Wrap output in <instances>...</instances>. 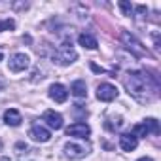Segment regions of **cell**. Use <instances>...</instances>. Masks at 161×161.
Returning <instances> with one entry per match:
<instances>
[{
    "label": "cell",
    "mask_w": 161,
    "mask_h": 161,
    "mask_svg": "<svg viewBox=\"0 0 161 161\" xmlns=\"http://www.w3.org/2000/svg\"><path fill=\"white\" fill-rule=\"evenodd\" d=\"M123 86L131 97H135L138 103H150L155 99L159 84L157 76H148V72L142 70H131L123 76Z\"/></svg>",
    "instance_id": "obj_1"
},
{
    "label": "cell",
    "mask_w": 161,
    "mask_h": 161,
    "mask_svg": "<svg viewBox=\"0 0 161 161\" xmlns=\"http://www.w3.org/2000/svg\"><path fill=\"white\" fill-rule=\"evenodd\" d=\"M76 59H78V53H76V49L72 47V42H68V40H64V42L51 53V61L57 63V64H61V66H68V64H72Z\"/></svg>",
    "instance_id": "obj_2"
},
{
    "label": "cell",
    "mask_w": 161,
    "mask_h": 161,
    "mask_svg": "<svg viewBox=\"0 0 161 161\" xmlns=\"http://www.w3.org/2000/svg\"><path fill=\"white\" fill-rule=\"evenodd\" d=\"M119 40H121V44H123L135 57H150L148 47L142 46V42H140L135 34H131L129 31H123V32L119 34Z\"/></svg>",
    "instance_id": "obj_3"
},
{
    "label": "cell",
    "mask_w": 161,
    "mask_h": 161,
    "mask_svg": "<svg viewBox=\"0 0 161 161\" xmlns=\"http://www.w3.org/2000/svg\"><path fill=\"white\" fill-rule=\"evenodd\" d=\"M89 153L87 144H78V142H66L64 144V155L70 159H82Z\"/></svg>",
    "instance_id": "obj_4"
},
{
    "label": "cell",
    "mask_w": 161,
    "mask_h": 161,
    "mask_svg": "<svg viewBox=\"0 0 161 161\" xmlns=\"http://www.w3.org/2000/svg\"><path fill=\"white\" fill-rule=\"evenodd\" d=\"M29 64H31V59L25 53H14L8 61V68L12 72H23V70L29 68Z\"/></svg>",
    "instance_id": "obj_5"
},
{
    "label": "cell",
    "mask_w": 161,
    "mask_h": 161,
    "mask_svg": "<svg viewBox=\"0 0 161 161\" xmlns=\"http://www.w3.org/2000/svg\"><path fill=\"white\" fill-rule=\"evenodd\" d=\"M118 87L116 86H112V84H101L99 87H97V99L99 101H103V103H110V101H114L116 97H118Z\"/></svg>",
    "instance_id": "obj_6"
},
{
    "label": "cell",
    "mask_w": 161,
    "mask_h": 161,
    "mask_svg": "<svg viewBox=\"0 0 161 161\" xmlns=\"http://www.w3.org/2000/svg\"><path fill=\"white\" fill-rule=\"evenodd\" d=\"M66 135L68 136H76V138H87L91 135V129L84 121H76V123H72V125L66 127Z\"/></svg>",
    "instance_id": "obj_7"
},
{
    "label": "cell",
    "mask_w": 161,
    "mask_h": 161,
    "mask_svg": "<svg viewBox=\"0 0 161 161\" xmlns=\"http://www.w3.org/2000/svg\"><path fill=\"white\" fill-rule=\"evenodd\" d=\"M42 121H46L49 129H55V131L63 129V116L55 110H46L42 116Z\"/></svg>",
    "instance_id": "obj_8"
},
{
    "label": "cell",
    "mask_w": 161,
    "mask_h": 161,
    "mask_svg": "<svg viewBox=\"0 0 161 161\" xmlns=\"http://www.w3.org/2000/svg\"><path fill=\"white\" fill-rule=\"evenodd\" d=\"M29 136H31L34 142H47V140L51 138V133H49L46 127H42L40 123H34V125L29 129Z\"/></svg>",
    "instance_id": "obj_9"
},
{
    "label": "cell",
    "mask_w": 161,
    "mask_h": 161,
    "mask_svg": "<svg viewBox=\"0 0 161 161\" xmlns=\"http://www.w3.org/2000/svg\"><path fill=\"white\" fill-rule=\"evenodd\" d=\"M138 146V138L133 135V133H123L119 136V148L123 152H133L135 148Z\"/></svg>",
    "instance_id": "obj_10"
},
{
    "label": "cell",
    "mask_w": 161,
    "mask_h": 161,
    "mask_svg": "<svg viewBox=\"0 0 161 161\" xmlns=\"http://www.w3.org/2000/svg\"><path fill=\"white\" fill-rule=\"evenodd\" d=\"M49 97L55 101V103H64L68 99V91L63 84H53L49 87Z\"/></svg>",
    "instance_id": "obj_11"
},
{
    "label": "cell",
    "mask_w": 161,
    "mask_h": 161,
    "mask_svg": "<svg viewBox=\"0 0 161 161\" xmlns=\"http://www.w3.org/2000/svg\"><path fill=\"white\" fill-rule=\"evenodd\" d=\"M4 121H6V125H10V127H19L21 121H23V118H21L19 110H15V108H8V110L4 112Z\"/></svg>",
    "instance_id": "obj_12"
},
{
    "label": "cell",
    "mask_w": 161,
    "mask_h": 161,
    "mask_svg": "<svg viewBox=\"0 0 161 161\" xmlns=\"http://www.w3.org/2000/svg\"><path fill=\"white\" fill-rule=\"evenodd\" d=\"M70 93L76 99H86L87 97V86H86L84 80H76V82L70 86Z\"/></svg>",
    "instance_id": "obj_13"
},
{
    "label": "cell",
    "mask_w": 161,
    "mask_h": 161,
    "mask_svg": "<svg viewBox=\"0 0 161 161\" xmlns=\"http://www.w3.org/2000/svg\"><path fill=\"white\" fill-rule=\"evenodd\" d=\"M78 42H80V46H84L86 49H97V38L93 36V34H89V32H82L78 36Z\"/></svg>",
    "instance_id": "obj_14"
},
{
    "label": "cell",
    "mask_w": 161,
    "mask_h": 161,
    "mask_svg": "<svg viewBox=\"0 0 161 161\" xmlns=\"http://www.w3.org/2000/svg\"><path fill=\"white\" fill-rule=\"evenodd\" d=\"M144 125L148 127V131H150L152 135H159V123H157L155 118H148V119H144Z\"/></svg>",
    "instance_id": "obj_15"
},
{
    "label": "cell",
    "mask_w": 161,
    "mask_h": 161,
    "mask_svg": "<svg viewBox=\"0 0 161 161\" xmlns=\"http://www.w3.org/2000/svg\"><path fill=\"white\" fill-rule=\"evenodd\" d=\"M133 135H135L136 138H140V136H144V138H146V136L150 135V131H148V127H146V125H144V121H142V123H138V125H135V127H133Z\"/></svg>",
    "instance_id": "obj_16"
},
{
    "label": "cell",
    "mask_w": 161,
    "mask_h": 161,
    "mask_svg": "<svg viewBox=\"0 0 161 161\" xmlns=\"http://www.w3.org/2000/svg\"><path fill=\"white\" fill-rule=\"evenodd\" d=\"M14 29H15V21L14 19H2V21H0V32L14 31Z\"/></svg>",
    "instance_id": "obj_17"
},
{
    "label": "cell",
    "mask_w": 161,
    "mask_h": 161,
    "mask_svg": "<svg viewBox=\"0 0 161 161\" xmlns=\"http://www.w3.org/2000/svg\"><path fill=\"white\" fill-rule=\"evenodd\" d=\"M119 8H121V12H123V15H127V17H131L133 15V4H129V2H125V0H119Z\"/></svg>",
    "instance_id": "obj_18"
},
{
    "label": "cell",
    "mask_w": 161,
    "mask_h": 161,
    "mask_svg": "<svg viewBox=\"0 0 161 161\" xmlns=\"http://www.w3.org/2000/svg\"><path fill=\"white\" fill-rule=\"evenodd\" d=\"M91 70H93V72H106V70H104L103 66H97L95 63H91Z\"/></svg>",
    "instance_id": "obj_19"
},
{
    "label": "cell",
    "mask_w": 161,
    "mask_h": 161,
    "mask_svg": "<svg viewBox=\"0 0 161 161\" xmlns=\"http://www.w3.org/2000/svg\"><path fill=\"white\" fill-rule=\"evenodd\" d=\"M136 161H153L152 157H140V159H136Z\"/></svg>",
    "instance_id": "obj_20"
},
{
    "label": "cell",
    "mask_w": 161,
    "mask_h": 161,
    "mask_svg": "<svg viewBox=\"0 0 161 161\" xmlns=\"http://www.w3.org/2000/svg\"><path fill=\"white\" fill-rule=\"evenodd\" d=\"M2 59H4V49L0 47V61H2Z\"/></svg>",
    "instance_id": "obj_21"
},
{
    "label": "cell",
    "mask_w": 161,
    "mask_h": 161,
    "mask_svg": "<svg viewBox=\"0 0 161 161\" xmlns=\"http://www.w3.org/2000/svg\"><path fill=\"white\" fill-rule=\"evenodd\" d=\"M2 86H4V82H2V80H0V87H2Z\"/></svg>",
    "instance_id": "obj_22"
}]
</instances>
